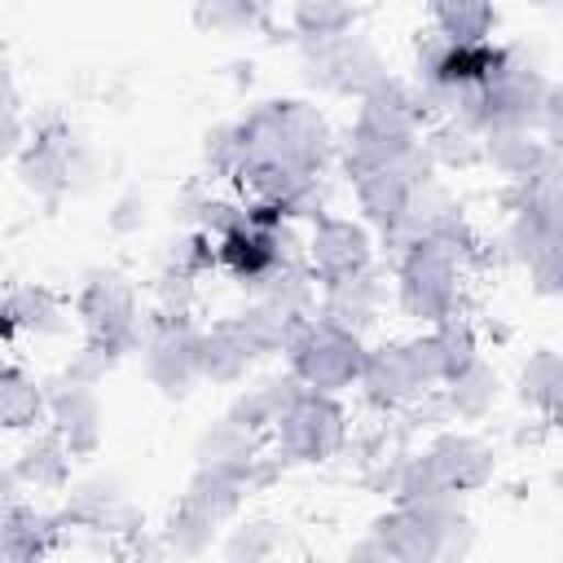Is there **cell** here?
Here are the masks:
<instances>
[{
    "label": "cell",
    "instance_id": "42",
    "mask_svg": "<svg viewBox=\"0 0 563 563\" xmlns=\"http://www.w3.org/2000/svg\"><path fill=\"white\" fill-rule=\"evenodd\" d=\"M22 145H26L22 110H18V114H0V158H18Z\"/></svg>",
    "mask_w": 563,
    "mask_h": 563
},
{
    "label": "cell",
    "instance_id": "22",
    "mask_svg": "<svg viewBox=\"0 0 563 563\" xmlns=\"http://www.w3.org/2000/svg\"><path fill=\"white\" fill-rule=\"evenodd\" d=\"M13 471H18V479H22L26 488H48V493H57V488L70 484V449H66V440L48 427V431L31 435V440L18 449Z\"/></svg>",
    "mask_w": 563,
    "mask_h": 563
},
{
    "label": "cell",
    "instance_id": "18",
    "mask_svg": "<svg viewBox=\"0 0 563 563\" xmlns=\"http://www.w3.org/2000/svg\"><path fill=\"white\" fill-rule=\"evenodd\" d=\"M299 391H303V383H299L295 374H268V378L242 387V391L229 400L224 418L238 422V427L251 431V435H268V427L277 422V413H282Z\"/></svg>",
    "mask_w": 563,
    "mask_h": 563
},
{
    "label": "cell",
    "instance_id": "33",
    "mask_svg": "<svg viewBox=\"0 0 563 563\" xmlns=\"http://www.w3.org/2000/svg\"><path fill=\"white\" fill-rule=\"evenodd\" d=\"M290 22H295V40L343 35L356 22V4L352 0H295Z\"/></svg>",
    "mask_w": 563,
    "mask_h": 563
},
{
    "label": "cell",
    "instance_id": "46",
    "mask_svg": "<svg viewBox=\"0 0 563 563\" xmlns=\"http://www.w3.org/2000/svg\"><path fill=\"white\" fill-rule=\"evenodd\" d=\"M0 53H4V31H0Z\"/></svg>",
    "mask_w": 563,
    "mask_h": 563
},
{
    "label": "cell",
    "instance_id": "13",
    "mask_svg": "<svg viewBox=\"0 0 563 563\" xmlns=\"http://www.w3.org/2000/svg\"><path fill=\"white\" fill-rule=\"evenodd\" d=\"M282 255H299L295 251V233L290 220L277 229H260V224H242L224 238H216V264H224L233 273V282H255L264 268H273Z\"/></svg>",
    "mask_w": 563,
    "mask_h": 563
},
{
    "label": "cell",
    "instance_id": "7",
    "mask_svg": "<svg viewBox=\"0 0 563 563\" xmlns=\"http://www.w3.org/2000/svg\"><path fill=\"white\" fill-rule=\"evenodd\" d=\"M145 325V343H141V361H145V374L150 383L167 396V400H180L189 396V387L198 383V369H194V339H198V325L189 321V312H154V317H141Z\"/></svg>",
    "mask_w": 563,
    "mask_h": 563
},
{
    "label": "cell",
    "instance_id": "10",
    "mask_svg": "<svg viewBox=\"0 0 563 563\" xmlns=\"http://www.w3.org/2000/svg\"><path fill=\"white\" fill-rule=\"evenodd\" d=\"M66 528H88V532H119V537H136L145 528V515L123 497V484L114 475H92L79 479L62 506Z\"/></svg>",
    "mask_w": 563,
    "mask_h": 563
},
{
    "label": "cell",
    "instance_id": "27",
    "mask_svg": "<svg viewBox=\"0 0 563 563\" xmlns=\"http://www.w3.org/2000/svg\"><path fill=\"white\" fill-rule=\"evenodd\" d=\"M273 0H194L189 18L202 35H246L268 31Z\"/></svg>",
    "mask_w": 563,
    "mask_h": 563
},
{
    "label": "cell",
    "instance_id": "32",
    "mask_svg": "<svg viewBox=\"0 0 563 563\" xmlns=\"http://www.w3.org/2000/svg\"><path fill=\"white\" fill-rule=\"evenodd\" d=\"M427 154L435 167H449V172H466L475 163H484V136L453 123V119H440L431 132H427Z\"/></svg>",
    "mask_w": 563,
    "mask_h": 563
},
{
    "label": "cell",
    "instance_id": "38",
    "mask_svg": "<svg viewBox=\"0 0 563 563\" xmlns=\"http://www.w3.org/2000/svg\"><path fill=\"white\" fill-rule=\"evenodd\" d=\"M123 361V352L110 343V339H84V347L66 361V369H62V378H70V383H84V387H97L114 365Z\"/></svg>",
    "mask_w": 563,
    "mask_h": 563
},
{
    "label": "cell",
    "instance_id": "40",
    "mask_svg": "<svg viewBox=\"0 0 563 563\" xmlns=\"http://www.w3.org/2000/svg\"><path fill=\"white\" fill-rule=\"evenodd\" d=\"M145 220H150V198H145L141 189H123V194L110 202V211H106V229L119 233V238L141 233Z\"/></svg>",
    "mask_w": 563,
    "mask_h": 563
},
{
    "label": "cell",
    "instance_id": "4",
    "mask_svg": "<svg viewBox=\"0 0 563 563\" xmlns=\"http://www.w3.org/2000/svg\"><path fill=\"white\" fill-rule=\"evenodd\" d=\"M286 356H290V374L303 387L339 396L343 387H352L361 378L365 343H361V334H352V330L312 312V317H303V325L286 343Z\"/></svg>",
    "mask_w": 563,
    "mask_h": 563
},
{
    "label": "cell",
    "instance_id": "41",
    "mask_svg": "<svg viewBox=\"0 0 563 563\" xmlns=\"http://www.w3.org/2000/svg\"><path fill=\"white\" fill-rule=\"evenodd\" d=\"M523 268H528V282H532L537 295H545V299L559 295V282H563V242H559V246H545V251L532 255Z\"/></svg>",
    "mask_w": 563,
    "mask_h": 563
},
{
    "label": "cell",
    "instance_id": "6",
    "mask_svg": "<svg viewBox=\"0 0 563 563\" xmlns=\"http://www.w3.org/2000/svg\"><path fill=\"white\" fill-rule=\"evenodd\" d=\"M75 312L84 321V330L92 339H110L123 356L141 352L145 343V325H141V303H136V286L119 273V268H88Z\"/></svg>",
    "mask_w": 563,
    "mask_h": 563
},
{
    "label": "cell",
    "instance_id": "26",
    "mask_svg": "<svg viewBox=\"0 0 563 563\" xmlns=\"http://www.w3.org/2000/svg\"><path fill=\"white\" fill-rule=\"evenodd\" d=\"M185 501L198 506L207 519L229 523L242 510V501H246V484L233 471H224V466H198L189 475V484H185Z\"/></svg>",
    "mask_w": 563,
    "mask_h": 563
},
{
    "label": "cell",
    "instance_id": "30",
    "mask_svg": "<svg viewBox=\"0 0 563 563\" xmlns=\"http://www.w3.org/2000/svg\"><path fill=\"white\" fill-rule=\"evenodd\" d=\"M519 400L528 409H537L545 422H554L559 400H563V361H559V352L541 347V352L528 356V365L519 369Z\"/></svg>",
    "mask_w": 563,
    "mask_h": 563
},
{
    "label": "cell",
    "instance_id": "21",
    "mask_svg": "<svg viewBox=\"0 0 563 563\" xmlns=\"http://www.w3.org/2000/svg\"><path fill=\"white\" fill-rule=\"evenodd\" d=\"M559 150H550L532 128H493L484 132V163H493L506 180H523L541 172Z\"/></svg>",
    "mask_w": 563,
    "mask_h": 563
},
{
    "label": "cell",
    "instance_id": "15",
    "mask_svg": "<svg viewBox=\"0 0 563 563\" xmlns=\"http://www.w3.org/2000/svg\"><path fill=\"white\" fill-rule=\"evenodd\" d=\"M352 559H400V563H427L435 559V537L431 528L409 510L396 506L369 523V537L352 545Z\"/></svg>",
    "mask_w": 563,
    "mask_h": 563
},
{
    "label": "cell",
    "instance_id": "45",
    "mask_svg": "<svg viewBox=\"0 0 563 563\" xmlns=\"http://www.w3.org/2000/svg\"><path fill=\"white\" fill-rule=\"evenodd\" d=\"M537 4H541V9H554V4H559V0H537Z\"/></svg>",
    "mask_w": 563,
    "mask_h": 563
},
{
    "label": "cell",
    "instance_id": "8",
    "mask_svg": "<svg viewBox=\"0 0 563 563\" xmlns=\"http://www.w3.org/2000/svg\"><path fill=\"white\" fill-rule=\"evenodd\" d=\"M75 132L62 123V119H40L35 136L18 150V180L44 198L48 207H57L66 194H70V150H75Z\"/></svg>",
    "mask_w": 563,
    "mask_h": 563
},
{
    "label": "cell",
    "instance_id": "24",
    "mask_svg": "<svg viewBox=\"0 0 563 563\" xmlns=\"http://www.w3.org/2000/svg\"><path fill=\"white\" fill-rule=\"evenodd\" d=\"M255 453H260V435L242 431V427L229 422V418L211 422V427L198 435V444H194L198 466H224V471H233L242 484H246V466L255 462Z\"/></svg>",
    "mask_w": 563,
    "mask_h": 563
},
{
    "label": "cell",
    "instance_id": "3",
    "mask_svg": "<svg viewBox=\"0 0 563 563\" xmlns=\"http://www.w3.org/2000/svg\"><path fill=\"white\" fill-rule=\"evenodd\" d=\"M273 435V457L282 466H303V462H325L347 444V413L330 391L303 387L268 427Z\"/></svg>",
    "mask_w": 563,
    "mask_h": 563
},
{
    "label": "cell",
    "instance_id": "28",
    "mask_svg": "<svg viewBox=\"0 0 563 563\" xmlns=\"http://www.w3.org/2000/svg\"><path fill=\"white\" fill-rule=\"evenodd\" d=\"M352 189H356V202H361L365 220H369L378 233H387V229L396 224V216L405 211V202H409V185H405V176H400L391 163L378 167V172L356 176Z\"/></svg>",
    "mask_w": 563,
    "mask_h": 563
},
{
    "label": "cell",
    "instance_id": "12",
    "mask_svg": "<svg viewBox=\"0 0 563 563\" xmlns=\"http://www.w3.org/2000/svg\"><path fill=\"white\" fill-rule=\"evenodd\" d=\"M44 418L66 440L70 457H92L101 449V405L92 387L70 383V378L44 383Z\"/></svg>",
    "mask_w": 563,
    "mask_h": 563
},
{
    "label": "cell",
    "instance_id": "29",
    "mask_svg": "<svg viewBox=\"0 0 563 563\" xmlns=\"http://www.w3.org/2000/svg\"><path fill=\"white\" fill-rule=\"evenodd\" d=\"M44 422V383L0 361V431H26Z\"/></svg>",
    "mask_w": 563,
    "mask_h": 563
},
{
    "label": "cell",
    "instance_id": "16",
    "mask_svg": "<svg viewBox=\"0 0 563 563\" xmlns=\"http://www.w3.org/2000/svg\"><path fill=\"white\" fill-rule=\"evenodd\" d=\"M356 387H361L365 400H369L374 409H383V413L405 409V405L422 391V383H418V374H413V365H409V356H405V343H383V347H374V352L365 347V365H361Z\"/></svg>",
    "mask_w": 563,
    "mask_h": 563
},
{
    "label": "cell",
    "instance_id": "5",
    "mask_svg": "<svg viewBox=\"0 0 563 563\" xmlns=\"http://www.w3.org/2000/svg\"><path fill=\"white\" fill-rule=\"evenodd\" d=\"M295 44H299V57H303V79L321 92L365 97L369 88H378L387 79V62L356 31L325 35V40H295Z\"/></svg>",
    "mask_w": 563,
    "mask_h": 563
},
{
    "label": "cell",
    "instance_id": "11",
    "mask_svg": "<svg viewBox=\"0 0 563 563\" xmlns=\"http://www.w3.org/2000/svg\"><path fill=\"white\" fill-rule=\"evenodd\" d=\"M317 290H321L317 308H312L317 317H325V321H334V325H343L352 334H365L378 321V308L387 299V273L365 264L361 273L339 277V282H321Z\"/></svg>",
    "mask_w": 563,
    "mask_h": 563
},
{
    "label": "cell",
    "instance_id": "43",
    "mask_svg": "<svg viewBox=\"0 0 563 563\" xmlns=\"http://www.w3.org/2000/svg\"><path fill=\"white\" fill-rule=\"evenodd\" d=\"M22 479H18V471L13 466H0V515H9L18 501H22Z\"/></svg>",
    "mask_w": 563,
    "mask_h": 563
},
{
    "label": "cell",
    "instance_id": "36",
    "mask_svg": "<svg viewBox=\"0 0 563 563\" xmlns=\"http://www.w3.org/2000/svg\"><path fill=\"white\" fill-rule=\"evenodd\" d=\"M286 545V528L277 519H246L229 532L224 541V554L229 559H246V563H260V559H273L277 550Z\"/></svg>",
    "mask_w": 563,
    "mask_h": 563
},
{
    "label": "cell",
    "instance_id": "2",
    "mask_svg": "<svg viewBox=\"0 0 563 563\" xmlns=\"http://www.w3.org/2000/svg\"><path fill=\"white\" fill-rule=\"evenodd\" d=\"M471 246L475 242H457V238H440V233H427L413 246H405L400 264H396L400 312L413 321H427V325L457 312V277H462V260L471 255Z\"/></svg>",
    "mask_w": 563,
    "mask_h": 563
},
{
    "label": "cell",
    "instance_id": "19",
    "mask_svg": "<svg viewBox=\"0 0 563 563\" xmlns=\"http://www.w3.org/2000/svg\"><path fill=\"white\" fill-rule=\"evenodd\" d=\"M229 321H233V330L242 334V343L251 347V356L260 361V356L286 352V343H290L295 330L303 325V312H290V308H282V303H273V299H251V303H246L242 312H233Z\"/></svg>",
    "mask_w": 563,
    "mask_h": 563
},
{
    "label": "cell",
    "instance_id": "14",
    "mask_svg": "<svg viewBox=\"0 0 563 563\" xmlns=\"http://www.w3.org/2000/svg\"><path fill=\"white\" fill-rule=\"evenodd\" d=\"M427 457L435 462L440 479L453 493H475L493 479L497 471V453L488 440L471 435V431H435V440L427 444Z\"/></svg>",
    "mask_w": 563,
    "mask_h": 563
},
{
    "label": "cell",
    "instance_id": "44",
    "mask_svg": "<svg viewBox=\"0 0 563 563\" xmlns=\"http://www.w3.org/2000/svg\"><path fill=\"white\" fill-rule=\"evenodd\" d=\"M22 97H18V84H13V70L0 62V114H18Z\"/></svg>",
    "mask_w": 563,
    "mask_h": 563
},
{
    "label": "cell",
    "instance_id": "39",
    "mask_svg": "<svg viewBox=\"0 0 563 563\" xmlns=\"http://www.w3.org/2000/svg\"><path fill=\"white\" fill-rule=\"evenodd\" d=\"M167 268L189 273V277L211 273V268H216V238H207L202 229H189L185 238L167 242Z\"/></svg>",
    "mask_w": 563,
    "mask_h": 563
},
{
    "label": "cell",
    "instance_id": "37",
    "mask_svg": "<svg viewBox=\"0 0 563 563\" xmlns=\"http://www.w3.org/2000/svg\"><path fill=\"white\" fill-rule=\"evenodd\" d=\"M242 158H246V132H242L238 119L207 128V136H202V167L211 176H229L233 180L238 167H242Z\"/></svg>",
    "mask_w": 563,
    "mask_h": 563
},
{
    "label": "cell",
    "instance_id": "25",
    "mask_svg": "<svg viewBox=\"0 0 563 563\" xmlns=\"http://www.w3.org/2000/svg\"><path fill=\"white\" fill-rule=\"evenodd\" d=\"M497 369L484 361V356H475V361H466L453 378H444V400H449V409H453V418H462V422H479L493 405H497Z\"/></svg>",
    "mask_w": 563,
    "mask_h": 563
},
{
    "label": "cell",
    "instance_id": "35",
    "mask_svg": "<svg viewBox=\"0 0 563 563\" xmlns=\"http://www.w3.org/2000/svg\"><path fill=\"white\" fill-rule=\"evenodd\" d=\"M431 334H435V347H440L444 378H453L466 361H475V356H479V334H475V325H471L462 312L440 317V321L431 325Z\"/></svg>",
    "mask_w": 563,
    "mask_h": 563
},
{
    "label": "cell",
    "instance_id": "1",
    "mask_svg": "<svg viewBox=\"0 0 563 563\" xmlns=\"http://www.w3.org/2000/svg\"><path fill=\"white\" fill-rule=\"evenodd\" d=\"M238 123L246 132V158L242 163L277 158V163H290L308 176H321L325 163L334 158V136H330L321 110L308 101L268 97V101L251 106Z\"/></svg>",
    "mask_w": 563,
    "mask_h": 563
},
{
    "label": "cell",
    "instance_id": "31",
    "mask_svg": "<svg viewBox=\"0 0 563 563\" xmlns=\"http://www.w3.org/2000/svg\"><path fill=\"white\" fill-rule=\"evenodd\" d=\"M431 13H435V26L457 44H484L493 40V26H497L493 0H435Z\"/></svg>",
    "mask_w": 563,
    "mask_h": 563
},
{
    "label": "cell",
    "instance_id": "9",
    "mask_svg": "<svg viewBox=\"0 0 563 563\" xmlns=\"http://www.w3.org/2000/svg\"><path fill=\"white\" fill-rule=\"evenodd\" d=\"M308 268L317 273V282H339L361 273L365 264H374V242L369 229L347 220V216H317L312 233H308V251H303Z\"/></svg>",
    "mask_w": 563,
    "mask_h": 563
},
{
    "label": "cell",
    "instance_id": "17",
    "mask_svg": "<svg viewBox=\"0 0 563 563\" xmlns=\"http://www.w3.org/2000/svg\"><path fill=\"white\" fill-rule=\"evenodd\" d=\"M251 361L255 356H251V347L242 343V334L233 330L229 317L216 321V325H207V330H198V339H194V369L207 383H220V387L242 383L246 369H251Z\"/></svg>",
    "mask_w": 563,
    "mask_h": 563
},
{
    "label": "cell",
    "instance_id": "20",
    "mask_svg": "<svg viewBox=\"0 0 563 563\" xmlns=\"http://www.w3.org/2000/svg\"><path fill=\"white\" fill-rule=\"evenodd\" d=\"M66 532L62 510H35L26 501H18L9 515H0V559H35L44 550H53Z\"/></svg>",
    "mask_w": 563,
    "mask_h": 563
},
{
    "label": "cell",
    "instance_id": "23",
    "mask_svg": "<svg viewBox=\"0 0 563 563\" xmlns=\"http://www.w3.org/2000/svg\"><path fill=\"white\" fill-rule=\"evenodd\" d=\"M0 312L9 317L13 334H35V339L62 334L66 321H70L66 308H62V299L48 286H18L13 295L0 299Z\"/></svg>",
    "mask_w": 563,
    "mask_h": 563
},
{
    "label": "cell",
    "instance_id": "34",
    "mask_svg": "<svg viewBox=\"0 0 563 563\" xmlns=\"http://www.w3.org/2000/svg\"><path fill=\"white\" fill-rule=\"evenodd\" d=\"M216 519H207L198 506H189L185 497H180V506L167 515V523L158 528V537H163V550H176V554H202V550H211V541H216Z\"/></svg>",
    "mask_w": 563,
    "mask_h": 563
}]
</instances>
